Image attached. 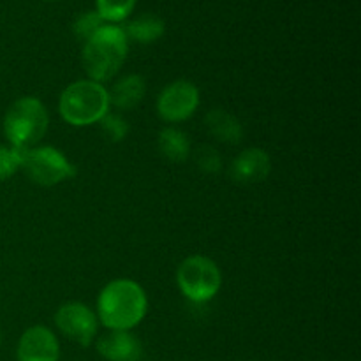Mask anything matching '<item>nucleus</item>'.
I'll list each match as a JSON object with an SVG mask.
<instances>
[{
	"label": "nucleus",
	"mask_w": 361,
	"mask_h": 361,
	"mask_svg": "<svg viewBox=\"0 0 361 361\" xmlns=\"http://www.w3.org/2000/svg\"><path fill=\"white\" fill-rule=\"evenodd\" d=\"M143 288L129 279H116L104 286L97 300V317L109 330H133L147 314Z\"/></svg>",
	"instance_id": "1"
},
{
	"label": "nucleus",
	"mask_w": 361,
	"mask_h": 361,
	"mask_svg": "<svg viewBox=\"0 0 361 361\" xmlns=\"http://www.w3.org/2000/svg\"><path fill=\"white\" fill-rule=\"evenodd\" d=\"M129 53V39L122 27L104 23L83 48V67L88 78L97 83L108 81L123 66Z\"/></svg>",
	"instance_id": "2"
},
{
	"label": "nucleus",
	"mask_w": 361,
	"mask_h": 361,
	"mask_svg": "<svg viewBox=\"0 0 361 361\" xmlns=\"http://www.w3.org/2000/svg\"><path fill=\"white\" fill-rule=\"evenodd\" d=\"M59 109L71 126H90L109 113V94L104 85L94 80L74 81L60 95Z\"/></svg>",
	"instance_id": "3"
},
{
	"label": "nucleus",
	"mask_w": 361,
	"mask_h": 361,
	"mask_svg": "<svg viewBox=\"0 0 361 361\" xmlns=\"http://www.w3.org/2000/svg\"><path fill=\"white\" fill-rule=\"evenodd\" d=\"M48 109L39 99L21 97L14 101L4 116V134L11 147L34 148L48 130Z\"/></svg>",
	"instance_id": "4"
},
{
	"label": "nucleus",
	"mask_w": 361,
	"mask_h": 361,
	"mask_svg": "<svg viewBox=\"0 0 361 361\" xmlns=\"http://www.w3.org/2000/svg\"><path fill=\"white\" fill-rule=\"evenodd\" d=\"M176 282L185 298L194 303H204L221 289L222 274L210 257L190 256L178 267Z\"/></svg>",
	"instance_id": "5"
},
{
	"label": "nucleus",
	"mask_w": 361,
	"mask_h": 361,
	"mask_svg": "<svg viewBox=\"0 0 361 361\" xmlns=\"http://www.w3.org/2000/svg\"><path fill=\"white\" fill-rule=\"evenodd\" d=\"M21 169L28 178L42 187H51L76 175V168L60 150L53 147H34L21 150Z\"/></svg>",
	"instance_id": "6"
},
{
	"label": "nucleus",
	"mask_w": 361,
	"mask_h": 361,
	"mask_svg": "<svg viewBox=\"0 0 361 361\" xmlns=\"http://www.w3.org/2000/svg\"><path fill=\"white\" fill-rule=\"evenodd\" d=\"M197 106H200V90L196 85L185 80L169 83L157 99L159 116L166 122L187 120L194 115Z\"/></svg>",
	"instance_id": "7"
},
{
	"label": "nucleus",
	"mask_w": 361,
	"mask_h": 361,
	"mask_svg": "<svg viewBox=\"0 0 361 361\" xmlns=\"http://www.w3.org/2000/svg\"><path fill=\"white\" fill-rule=\"evenodd\" d=\"M55 324L69 341L76 342L83 348L90 345L97 334V316L90 307L80 302L63 303L56 310Z\"/></svg>",
	"instance_id": "8"
},
{
	"label": "nucleus",
	"mask_w": 361,
	"mask_h": 361,
	"mask_svg": "<svg viewBox=\"0 0 361 361\" xmlns=\"http://www.w3.org/2000/svg\"><path fill=\"white\" fill-rule=\"evenodd\" d=\"M59 341L46 326L28 328L18 342V361H59Z\"/></svg>",
	"instance_id": "9"
},
{
	"label": "nucleus",
	"mask_w": 361,
	"mask_h": 361,
	"mask_svg": "<svg viewBox=\"0 0 361 361\" xmlns=\"http://www.w3.org/2000/svg\"><path fill=\"white\" fill-rule=\"evenodd\" d=\"M99 355L108 361H140L143 345L127 330H111L97 341Z\"/></svg>",
	"instance_id": "10"
},
{
	"label": "nucleus",
	"mask_w": 361,
	"mask_h": 361,
	"mask_svg": "<svg viewBox=\"0 0 361 361\" xmlns=\"http://www.w3.org/2000/svg\"><path fill=\"white\" fill-rule=\"evenodd\" d=\"M271 171V161L261 148L243 150L231 164V178L238 183H259L268 178Z\"/></svg>",
	"instance_id": "11"
},
{
	"label": "nucleus",
	"mask_w": 361,
	"mask_h": 361,
	"mask_svg": "<svg viewBox=\"0 0 361 361\" xmlns=\"http://www.w3.org/2000/svg\"><path fill=\"white\" fill-rule=\"evenodd\" d=\"M147 92V81L140 74H127L120 78L111 87L109 94V106L118 109H133L143 101Z\"/></svg>",
	"instance_id": "12"
},
{
	"label": "nucleus",
	"mask_w": 361,
	"mask_h": 361,
	"mask_svg": "<svg viewBox=\"0 0 361 361\" xmlns=\"http://www.w3.org/2000/svg\"><path fill=\"white\" fill-rule=\"evenodd\" d=\"M208 130L214 137L219 141L228 145H236L242 141L243 137V127L236 116L231 113L224 111V109H212L204 118Z\"/></svg>",
	"instance_id": "13"
},
{
	"label": "nucleus",
	"mask_w": 361,
	"mask_h": 361,
	"mask_svg": "<svg viewBox=\"0 0 361 361\" xmlns=\"http://www.w3.org/2000/svg\"><path fill=\"white\" fill-rule=\"evenodd\" d=\"M164 30V21L159 16H155V14H141V16H137L136 20H133L123 28L127 39H133V41L141 42V44H148V42L161 39Z\"/></svg>",
	"instance_id": "14"
},
{
	"label": "nucleus",
	"mask_w": 361,
	"mask_h": 361,
	"mask_svg": "<svg viewBox=\"0 0 361 361\" xmlns=\"http://www.w3.org/2000/svg\"><path fill=\"white\" fill-rule=\"evenodd\" d=\"M159 150L173 162H183L190 154L189 137L175 127H166L159 133Z\"/></svg>",
	"instance_id": "15"
},
{
	"label": "nucleus",
	"mask_w": 361,
	"mask_h": 361,
	"mask_svg": "<svg viewBox=\"0 0 361 361\" xmlns=\"http://www.w3.org/2000/svg\"><path fill=\"white\" fill-rule=\"evenodd\" d=\"M95 2H97L99 16L111 25L127 20L136 6V0H95Z\"/></svg>",
	"instance_id": "16"
},
{
	"label": "nucleus",
	"mask_w": 361,
	"mask_h": 361,
	"mask_svg": "<svg viewBox=\"0 0 361 361\" xmlns=\"http://www.w3.org/2000/svg\"><path fill=\"white\" fill-rule=\"evenodd\" d=\"M104 23L106 21L99 16L97 11H87V13L80 14V16L76 18V21H74L73 25V30L78 39L88 41V39H90Z\"/></svg>",
	"instance_id": "17"
},
{
	"label": "nucleus",
	"mask_w": 361,
	"mask_h": 361,
	"mask_svg": "<svg viewBox=\"0 0 361 361\" xmlns=\"http://www.w3.org/2000/svg\"><path fill=\"white\" fill-rule=\"evenodd\" d=\"M101 129L102 134L108 137L109 141H122L123 137L129 133V123H127L126 118H122L120 115H115V113H106L101 118Z\"/></svg>",
	"instance_id": "18"
},
{
	"label": "nucleus",
	"mask_w": 361,
	"mask_h": 361,
	"mask_svg": "<svg viewBox=\"0 0 361 361\" xmlns=\"http://www.w3.org/2000/svg\"><path fill=\"white\" fill-rule=\"evenodd\" d=\"M21 169V150L14 147H0V182L11 178Z\"/></svg>",
	"instance_id": "19"
},
{
	"label": "nucleus",
	"mask_w": 361,
	"mask_h": 361,
	"mask_svg": "<svg viewBox=\"0 0 361 361\" xmlns=\"http://www.w3.org/2000/svg\"><path fill=\"white\" fill-rule=\"evenodd\" d=\"M194 161H196L197 168L204 173H217L222 168V159L219 152L208 145H201L194 152Z\"/></svg>",
	"instance_id": "20"
},
{
	"label": "nucleus",
	"mask_w": 361,
	"mask_h": 361,
	"mask_svg": "<svg viewBox=\"0 0 361 361\" xmlns=\"http://www.w3.org/2000/svg\"><path fill=\"white\" fill-rule=\"evenodd\" d=\"M0 341H2V338H0Z\"/></svg>",
	"instance_id": "21"
}]
</instances>
